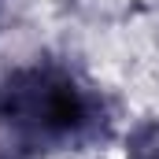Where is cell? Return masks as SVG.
I'll return each instance as SVG.
<instances>
[{"mask_svg":"<svg viewBox=\"0 0 159 159\" xmlns=\"http://www.w3.org/2000/svg\"><path fill=\"white\" fill-rule=\"evenodd\" d=\"M129 159H159V119L141 126L129 141Z\"/></svg>","mask_w":159,"mask_h":159,"instance_id":"2","label":"cell"},{"mask_svg":"<svg viewBox=\"0 0 159 159\" xmlns=\"http://www.w3.org/2000/svg\"><path fill=\"white\" fill-rule=\"evenodd\" d=\"M0 133L22 156L74 152L111 133V107L74 67L37 59L0 74Z\"/></svg>","mask_w":159,"mask_h":159,"instance_id":"1","label":"cell"}]
</instances>
